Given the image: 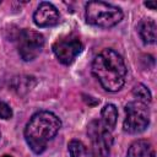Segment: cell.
Returning a JSON list of instances; mask_svg holds the SVG:
<instances>
[{"label":"cell","mask_w":157,"mask_h":157,"mask_svg":"<svg viewBox=\"0 0 157 157\" xmlns=\"http://www.w3.org/2000/svg\"><path fill=\"white\" fill-rule=\"evenodd\" d=\"M1 157H12V156H10V155H4V156H1Z\"/></svg>","instance_id":"17"},{"label":"cell","mask_w":157,"mask_h":157,"mask_svg":"<svg viewBox=\"0 0 157 157\" xmlns=\"http://www.w3.org/2000/svg\"><path fill=\"white\" fill-rule=\"evenodd\" d=\"M87 135L91 141L93 153L98 157H108L113 145L110 130L101 120H92L87 126Z\"/></svg>","instance_id":"5"},{"label":"cell","mask_w":157,"mask_h":157,"mask_svg":"<svg viewBox=\"0 0 157 157\" xmlns=\"http://www.w3.org/2000/svg\"><path fill=\"white\" fill-rule=\"evenodd\" d=\"M85 17L87 23L92 26L110 28L121 21L123 11L120 7L104 1H90L86 4Z\"/></svg>","instance_id":"3"},{"label":"cell","mask_w":157,"mask_h":157,"mask_svg":"<svg viewBox=\"0 0 157 157\" xmlns=\"http://www.w3.org/2000/svg\"><path fill=\"white\" fill-rule=\"evenodd\" d=\"M101 117H102L101 121L112 131L114 129L115 124H117V120H118V109H117V107L112 103L105 104L102 108Z\"/></svg>","instance_id":"12"},{"label":"cell","mask_w":157,"mask_h":157,"mask_svg":"<svg viewBox=\"0 0 157 157\" xmlns=\"http://www.w3.org/2000/svg\"><path fill=\"white\" fill-rule=\"evenodd\" d=\"M70 157H94L96 155L80 140H71L67 146Z\"/></svg>","instance_id":"13"},{"label":"cell","mask_w":157,"mask_h":157,"mask_svg":"<svg viewBox=\"0 0 157 157\" xmlns=\"http://www.w3.org/2000/svg\"><path fill=\"white\" fill-rule=\"evenodd\" d=\"M34 86H36V78L33 76L20 75V76H15L11 80V88L18 96L27 94Z\"/></svg>","instance_id":"10"},{"label":"cell","mask_w":157,"mask_h":157,"mask_svg":"<svg viewBox=\"0 0 157 157\" xmlns=\"http://www.w3.org/2000/svg\"><path fill=\"white\" fill-rule=\"evenodd\" d=\"M94 157H96V156H94Z\"/></svg>","instance_id":"20"},{"label":"cell","mask_w":157,"mask_h":157,"mask_svg":"<svg viewBox=\"0 0 157 157\" xmlns=\"http://www.w3.org/2000/svg\"><path fill=\"white\" fill-rule=\"evenodd\" d=\"M132 94L136 98V101H139V102H141L144 104L150 103L151 99H152V96H151L150 90L145 85H142V83H137L132 88Z\"/></svg>","instance_id":"14"},{"label":"cell","mask_w":157,"mask_h":157,"mask_svg":"<svg viewBox=\"0 0 157 157\" xmlns=\"http://www.w3.org/2000/svg\"><path fill=\"white\" fill-rule=\"evenodd\" d=\"M44 37L33 29H21L17 36V50L22 60L32 61L43 50Z\"/></svg>","instance_id":"6"},{"label":"cell","mask_w":157,"mask_h":157,"mask_svg":"<svg viewBox=\"0 0 157 157\" xmlns=\"http://www.w3.org/2000/svg\"><path fill=\"white\" fill-rule=\"evenodd\" d=\"M12 115H13V113H12L11 107L5 102H0V118L9 120L12 118Z\"/></svg>","instance_id":"15"},{"label":"cell","mask_w":157,"mask_h":157,"mask_svg":"<svg viewBox=\"0 0 157 157\" xmlns=\"http://www.w3.org/2000/svg\"><path fill=\"white\" fill-rule=\"evenodd\" d=\"M0 4H1V1H0Z\"/></svg>","instance_id":"19"},{"label":"cell","mask_w":157,"mask_h":157,"mask_svg":"<svg viewBox=\"0 0 157 157\" xmlns=\"http://www.w3.org/2000/svg\"><path fill=\"white\" fill-rule=\"evenodd\" d=\"M53 53L56 56V59L64 64L70 65L76 56L82 52V43L81 40L75 36H66L61 37L53 44Z\"/></svg>","instance_id":"7"},{"label":"cell","mask_w":157,"mask_h":157,"mask_svg":"<svg viewBox=\"0 0 157 157\" xmlns=\"http://www.w3.org/2000/svg\"><path fill=\"white\" fill-rule=\"evenodd\" d=\"M150 124V110L147 104L139 101L129 102L125 105V119L123 129L128 134H140L147 129Z\"/></svg>","instance_id":"4"},{"label":"cell","mask_w":157,"mask_h":157,"mask_svg":"<svg viewBox=\"0 0 157 157\" xmlns=\"http://www.w3.org/2000/svg\"><path fill=\"white\" fill-rule=\"evenodd\" d=\"M144 5H145L146 7H150L151 10H156V7H157V4H156L155 1H145Z\"/></svg>","instance_id":"16"},{"label":"cell","mask_w":157,"mask_h":157,"mask_svg":"<svg viewBox=\"0 0 157 157\" xmlns=\"http://www.w3.org/2000/svg\"><path fill=\"white\" fill-rule=\"evenodd\" d=\"M126 65L123 56L113 49H103L92 61V74L101 86L109 92L119 91L126 78Z\"/></svg>","instance_id":"1"},{"label":"cell","mask_w":157,"mask_h":157,"mask_svg":"<svg viewBox=\"0 0 157 157\" xmlns=\"http://www.w3.org/2000/svg\"><path fill=\"white\" fill-rule=\"evenodd\" d=\"M126 157H156V153L150 141L136 140L130 145Z\"/></svg>","instance_id":"9"},{"label":"cell","mask_w":157,"mask_h":157,"mask_svg":"<svg viewBox=\"0 0 157 157\" xmlns=\"http://www.w3.org/2000/svg\"><path fill=\"white\" fill-rule=\"evenodd\" d=\"M61 128L60 119L52 112L42 110L32 115L25 128V139L29 148L40 155L45 151L48 142Z\"/></svg>","instance_id":"2"},{"label":"cell","mask_w":157,"mask_h":157,"mask_svg":"<svg viewBox=\"0 0 157 157\" xmlns=\"http://www.w3.org/2000/svg\"><path fill=\"white\" fill-rule=\"evenodd\" d=\"M0 137H1V132H0Z\"/></svg>","instance_id":"18"},{"label":"cell","mask_w":157,"mask_h":157,"mask_svg":"<svg viewBox=\"0 0 157 157\" xmlns=\"http://www.w3.org/2000/svg\"><path fill=\"white\" fill-rule=\"evenodd\" d=\"M139 34L145 44H153L156 42V22L151 18H145L139 23Z\"/></svg>","instance_id":"11"},{"label":"cell","mask_w":157,"mask_h":157,"mask_svg":"<svg viewBox=\"0 0 157 157\" xmlns=\"http://www.w3.org/2000/svg\"><path fill=\"white\" fill-rule=\"evenodd\" d=\"M59 21H60V13L52 2H47V1L40 2L33 13V22L42 28L56 26Z\"/></svg>","instance_id":"8"}]
</instances>
